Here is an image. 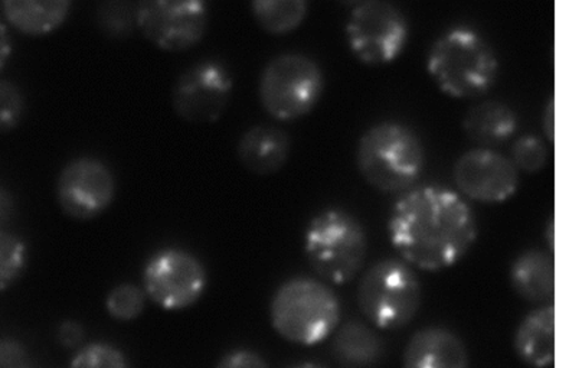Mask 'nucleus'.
<instances>
[{
  "label": "nucleus",
  "mask_w": 569,
  "mask_h": 368,
  "mask_svg": "<svg viewBox=\"0 0 569 368\" xmlns=\"http://www.w3.org/2000/svg\"><path fill=\"white\" fill-rule=\"evenodd\" d=\"M478 220L459 192L442 187L407 191L393 206L388 236L411 268L440 272L466 258L478 240Z\"/></svg>",
  "instance_id": "f257e3e1"
},
{
  "label": "nucleus",
  "mask_w": 569,
  "mask_h": 368,
  "mask_svg": "<svg viewBox=\"0 0 569 368\" xmlns=\"http://www.w3.org/2000/svg\"><path fill=\"white\" fill-rule=\"evenodd\" d=\"M499 58L475 29L456 27L437 38L427 56V71L442 93L473 99L495 86Z\"/></svg>",
  "instance_id": "f03ea898"
},
{
  "label": "nucleus",
  "mask_w": 569,
  "mask_h": 368,
  "mask_svg": "<svg viewBox=\"0 0 569 368\" xmlns=\"http://www.w3.org/2000/svg\"><path fill=\"white\" fill-rule=\"evenodd\" d=\"M270 321L283 340L313 347L337 331L342 321V305L322 280L296 276L272 295Z\"/></svg>",
  "instance_id": "7ed1b4c3"
},
{
  "label": "nucleus",
  "mask_w": 569,
  "mask_h": 368,
  "mask_svg": "<svg viewBox=\"0 0 569 368\" xmlns=\"http://www.w3.org/2000/svg\"><path fill=\"white\" fill-rule=\"evenodd\" d=\"M357 167L365 181L378 191H408L425 171V145L410 126L377 123L359 139Z\"/></svg>",
  "instance_id": "20e7f679"
},
{
  "label": "nucleus",
  "mask_w": 569,
  "mask_h": 368,
  "mask_svg": "<svg viewBox=\"0 0 569 368\" xmlns=\"http://www.w3.org/2000/svg\"><path fill=\"white\" fill-rule=\"evenodd\" d=\"M368 235L357 217L343 210L319 212L305 232L311 269L325 282L345 285L358 278L368 256Z\"/></svg>",
  "instance_id": "39448f33"
},
{
  "label": "nucleus",
  "mask_w": 569,
  "mask_h": 368,
  "mask_svg": "<svg viewBox=\"0 0 569 368\" xmlns=\"http://www.w3.org/2000/svg\"><path fill=\"white\" fill-rule=\"evenodd\" d=\"M357 298L372 327L397 331L411 324L420 311L421 282L415 268L402 259H383L365 272Z\"/></svg>",
  "instance_id": "423d86ee"
},
{
  "label": "nucleus",
  "mask_w": 569,
  "mask_h": 368,
  "mask_svg": "<svg viewBox=\"0 0 569 368\" xmlns=\"http://www.w3.org/2000/svg\"><path fill=\"white\" fill-rule=\"evenodd\" d=\"M323 91L325 74L318 62L296 52L272 58L260 76L262 109L280 122L305 118L318 106Z\"/></svg>",
  "instance_id": "0eeeda50"
},
{
  "label": "nucleus",
  "mask_w": 569,
  "mask_h": 368,
  "mask_svg": "<svg viewBox=\"0 0 569 368\" xmlns=\"http://www.w3.org/2000/svg\"><path fill=\"white\" fill-rule=\"evenodd\" d=\"M410 26L396 4L382 0L355 3L347 23L350 51L362 64L387 66L406 50Z\"/></svg>",
  "instance_id": "6e6552de"
},
{
  "label": "nucleus",
  "mask_w": 569,
  "mask_h": 368,
  "mask_svg": "<svg viewBox=\"0 0 569 368\" xmlns=\"http://www.w3.org/2000/svg\"><path fill=\"white\" fill-rule=\"evenodd\" d=\"M143 290L158 307L167 311H183L203 297L208 273L202 261L191 251L168 247L156 251L146 261Z\"/></svg>",
  "instance_id": "1a4fd4ad"
},
{
  "label": "nucleus",
  "mask_w": 569,
  "mask_h": 368,
  "mask_svg": "<svg viewBox=\"0 0 569 368\" xmlns=\"http://www.w3.org/2000/svg\"><path fill=\"white\" fill-rule=\"evenodd\" d=\"M208 27L209 8L202 0H144L136 8V28L162 51L191 50Z\"/></svg>",
  "instance_id": "9d476101"
},
{
  "label": "nucleus",
  "mask_w": 569,
  "mask_h": 368,
  "mask_svg": "<svg viewBox=\"0 0 569 368\" xmlns=\"http://www.w3.org/2000/svg\"><path fill=\"white\" fill-rule=\"evenodd\" d=\"M114 173L99 158L80 157L68 162L57 181V200L62 212L77 221L97 219L113 205Z\"/></svg>",
  "instance_id": "9b49d317"
},
{
  "label": "nucleus",
  "mask_w": 569,
  "mask_h": 368,
  "mask_svg": "<svg viewBox=\"0 0 569 368\" xmlns=\"http://www.w3.org/2000/svg\"><path fill=\"white\" fill-rule=\"evenodd\" d=\"M232 89L231 72L222 62H197L174 82L173 109L179 118L189 123L217 122L230 103Z\"/></svg>",
  "instance_id": "f8f14e48"
},
{
  "label": "nucleus",
  "mask_w": 569,
  "mask_h": 368,
  "mask_svg": "<svg viewBox=\"0 0 569 368\" xmlns=\"http://www.w3.org/2000/svg\"><path fill=\"white\" fill-rule=\"evenodd\" d=\"M453 179L466 198L481 205H500L519 188V171L505 155L493 149H471L457 159Z\"/></svg>",
  "instance_id": "ddd939ff"
},
{
  "label": "nucleus",
  "mask_w": 569,
  "mask_h": 368,
  "mask_svg": "<svg viewBox=\"0 0 569 368\" xmlns=\"http://www.w3.org/2000/svg\"><path fill=\"white\" fill-rule=\"evenodd\" d=\"M463 340L445 327H426L407 342L402 368H469Z\"/></svg>",
  "instance_id": "4468645a"
},
{
  "label": "nucleus",
  "mask_w": 569,
  "mask_h": 368,
  "mask_svg": "<svg viewBox=\"0 0 569 368\" xmlns=\"http://www.w3.org/2000/svg\"><path fill=\"white\" fill-rule=\"evenodd\" d=\"M291 152L289 133L277 126H254L237 145L238 161L254 176H272L284 168Z\"/></svg>",
  "instance_id": "2eb2a0df"
},
{
  "label": "nucleus",
  "mask_w": 569,
  "mask_h": 368,
  "mask_svg": "<svg viewBox=\"0 0 569 368\" xmlns=\"http://www.w3.org/2000/svg\"><path fill=\"white\" fill-rule=\"evenodd\" d=\"M517 356L533 368H548L556 361V307L545 305L522 319L513 337Z\"/></svg>",
  "instance_id": "dca6fc26"
},
{
  "label": "nucleus",
  "mask_w": 569,
  "mask_h": 368,
  "mask_svg": "<svg viewBox=\"0 0 569 368\" xmlns=\"http://www.w3.org/2000/svg\"><path fill=\"white\" fill-rule=\"evenodd\" d=\"M510 285L528 302H549L556 297V260L541 249L522 251L509 270Z\"/></svg>",
  "instance_id": "f3484780"
},
{
  "label": "nucleus",
  "mask_w": 569,
  "mask_h": 368,
  "mask_svg": "<svg viewBox=\"0 0 569 368\" xmlns=\"http://www.w3.org/2000/svg\"><path fill=\"white\" fill-rule=\"evenodd\" d=\"M9 26L27 37H47L57 32L70 18L68 0H7L0 4Z\"/></svg>",
  "instance_id": "a211bd4d"
},
{
  "label": "nucleus",
  "mask_w": 569,
  "mask_h": 368,
  "mask_svg": "<svg viewBox=\"0 0 569 368\" xmlns=\"http://www.w3.org/2000/svg\"><path fill=\"white\" fill-rule=\"evenodd\" d=\"M333 334V358L342 368H376L386 357V344L368 324L350 319Z\"/></svg>",
  "instance_id": "6ab92c4d"
},
{
  "label": "nucleus",
  "mask_w": 569,
  "mask_h": 368,
  "mask_svg": "<svg viewBox=\"0 0 569 368\" xmlns=\"http://www.w3.org/2000/svg\"><path fill=\"white\" fill-rule=\"evenodd\" d=\"M467 138L485 149L508 142L519 129L518 115L500 101H485L467 111L463 120Z\"/></svg>",
  "instance_id": "aec40b11"
},
{
  "label": "nucleus",
  "mask_w": 569,
  "mask_h": 368,
  "mask_svg": "<svg viewBox=\"0 0 569 368\" xmlns=\"http://www.w3.org/2000/svg\"><path fill=\"white\" fill-rule=\"evenodd\" d=\"M251 13L262 31L270 36H287L298 29L308 18L306 0H254Z\"/></svg>",
  "instance_id": "412c9836"
},
{
  "label": "nucleus",
  "mask_w": 569,
  "mask_h": 368,
  "mask_svg": "<svg viewBox=\"0 0 569 368\" xmlns=\"http://www.w3.org/2000/svg\"><path fill=\"white\" fill-rule=\"evenodd\" d=\"M27 266L26 241L12 232L0 230V292L13 287L26 273Z\"/></svg>",
  "instance_id": "4be33fe9"
},
{
  "label": "nucleus",
  "mask_w": 569,
  "mask_h": 368,
  "mask_svg": "<svg viewBox=\"0 0 569 368\" xmlns=\"http://www.w3.org/2000/svg\"><path fill=\"white\" fill-rule=\"evenodd\" d=\"M146 298L148 297L142 288L136 287L133 284H121L107 295V312L117 321H133L143 314Z\"/></svg>",
  "instance_id": "5701e85b"
},
{
  "label": "nucleus",
  "mask_w": 569,
  "mask_h": 368,
  "mask_svg": "<svg viewBox=\"0 0 569 368\" xmlns=\"http://www.w3.org/2000/svg\"><path fill=\"white\" fill-rule=\"evenodd\" d=\"M70 368H130L128 357L107 342H91L78 348Z\"/></svg>",
  "instance_id": "b1692460"
},
{
  "label": "nucleus",
  "mask_w": 569,
  "mask_h": 368,
  "mask_svg": "<svg viewBox=\"0 0 569 368\" xmlns=\"http://www.w3.org/2000/svg\"><path fill=\"white\" fill-rule=\"evenodd\" d=\"M548 159V148L541 138L535 137V135H525L515 140L510 161L513 162L518 171L538 173L547 167Z\"/></svg>",
  "instance_id": "393cba45"
},
{
  "label": "nucleus",
  "mask_w": 569,
  "mask_h": 368,
  "mask_svg": "<svg viewBox=\"0 0 569 368\" xmlns=\"http://www.w3.org/2000/svg\"><path fill=\"white\" fill-rule=\"evenodd\" d=\"M27 100L14 82L0 79V133L12 132L26 118Z\"/></svg>",
  "instance_id": "a878e982"
},
{
  "label": "nucleus",
  "mask_w": 569,
  "mask_h": 368,
  "mask_svg": "<svg viewBox=\"0 0 569 368\" xmlns=\"http://www.w3.org/2000/svg\"><path fill=\"white\" fill-rule=\"evenodd\" d=\"M99 21L110 36L124 37L136 27V11L128 3H106L99 11Z\"/></svg>",
  "instance_id": "bb28decb"
},
{
  "label": "nucleus",
  "mask_w": 569,
  "mask_h": 368,
  "mask_svg": "<svg viewBox=\"0 0 569 368\" xmlns=\"http://www.w3.org/2000/svg\"><path fill=\"white\" fill-rule=\"evenodd\" d=\"M217 368H270L259 352L240 348L227 352L218 362Z\"/></svg>",
  "instance_id": "cd10ccee"
},
{
  "label": "nucleus",
  "mask_w": 569,
  "mask_h": 368,
  "mask_svg": "<svg viewBox=\"0 0 569 368\" xmlns=\"http://www.w3.org/2000/svg\"><path fill=\"white\" fill-rule=\"evenodd\" d=\"M27 366V351L14 340H0V368H23Z\"/></svg>",
  "instance_id": "c85d7f7f"
},
{
  "label": "nucleus",
  "mask_w": 569,
  "mask_h": 368,
  "mask_svg": "<svg viewBox=\"0 0 569 368\" xmlns=\"http://www.w3.org/2000/svg\"><path fill=\"white\" fill-rule=\"evenodd\" d=\"M58 340L67 348L81 347L82 340H84V328L81 327L80 322H62L60 329H58Z\"/></svg>",
  "instance_id": "c756f323"
},
{
  "label": "nucleus",
  "mask_w": 569,
  "mask_h": 368,
  "mask_svg": "<svg viewBox=\"0 0 569 368\" xmlns=\"http://www.w3.org/2000/svg\"><path fill=\"white\" fill-rule=\"evenodd\" d=\"M14 212V201L12 193L7 188L0 186V230L12 220Z\"/></svg>",
  "instance_id": "7c9ffc66"
},
{
  "label": "nucleus",
  "mask_w": 569,
  "mask_h": 368,
  "mask_svg": "<svg viewBox=\"0 0 569 368\" xmlns=\"http://www.w3.org/2000/svg\"><path fill=\"white\" fill-rule=\"evenodd\" d=\"M543 135L549 142L556 140V99L548 101L547 108L543 111L542 118Z\"/></svg>",
  "instance_id": "2f4dec72"
},
{
  "label": "nucleus",
  "mask_w": 569,
  "mask_h": 368,
  "mask_svg": "<svg viewBox=\"0 0 569 368\" xmlns=\"http://www.w3.org/2000/svg\"><path fill=\"white\" fill-rule=\"evenodd\" d=\"M12 38L9 36L7 26L0 21V71L4 69L12 56Z\"/></svg>",
  "instance_id": "473e14b6"
},
{
  "label": "nucleus",
  "mask_w": 569,
  "mask_h": 368,
  "mask_svg": "<svg viewBox=\"0 0 569 368\" xmlns=\"http://www.w3.org/2000/svg\"><path fill=\"white\" fill-rule=\"evenodd\" d=\"M545 239H547L549 249L553 251V246H556V221L553 219L548 222L547 230H545Z\"/></svg>",
  "instance_id": "72a5a7b5"
},
{
  "label": "nucleus",
  "mask_w": 569,
  "mask_h": 368,
  "mask_svg": "<svg viewBox=\"0 0 569 368\" xmlns=\"http://www.w3.org/2000/svg\"><path fill=\"white\" fill-rule=\"evenodd\" d=\"M289 368H326L322 365H318V362H300V365H295Z\"/></svg>",
  "instance_id": "f704fd0d"
},
{
  "label": "nucleus",
  "mask_w": 569,
  "mask_h": 368,
  "mask_svg": "<svg viewBox=\"0 0 569 368\" xmlns=\"http://www.w3.org/2000/svg\"><path fill=\"white\" fill-rule=\"evenodd\" d=\"M23 368H31V367H23Z\"/></svg>",
  "instance_id": "c9c22d12"
}]
</instances>
